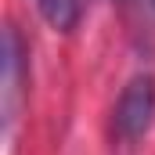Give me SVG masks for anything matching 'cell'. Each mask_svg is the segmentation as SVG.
I'll return each mask as SVG.
<instances>
[{
    "mask_svg": "<svg viewBox=\"0 0 155 155\" xmlns=\"http://www.w3.org/2000/svg\"><path fill=\"white\" fill-rule=\"evenodd\" d=\"M152 119H155V76L141 72L123 87L116 112H112V126L123 141H141L148 134Z\"/></svg>",
    "mask_w": 155,
    "mask_h": 155,
    "instance_id": "1",
    "label": "cell"
},
{
    "mask_svg": "<svg viewBox=\"0 0 155 155\" xmlns=\"http://www.w3.org/2000/svg\"><path fill=\"white\" fill-rule=\"evenodd\" d=\"M87 4H90V0H36L43 22H47L51 29H58V33L76 29L79 18L87 15Z\"/></svg>",
    "mask_w": 155,
    "mask_h": 155,
    "instance_id": "2",
    "label": "cell"
}]
</instances>
